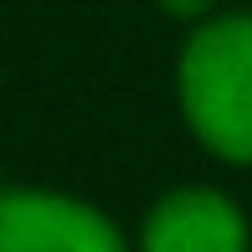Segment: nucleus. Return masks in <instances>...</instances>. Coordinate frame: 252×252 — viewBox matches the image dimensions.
I'll use <instances>...</instances> for the list:
<instances>
[{"label": "nucleus", "instance_id": "2", "mask_svg": "<svg viewBox=\"0 0 252 252\" xmlns=\"http://www.w3.org/2000/svg\"><path fill=\"white\" fill-rule=\"evenodd\" d=\"M0 252H134L103 206L52 186L0 190Z\"/></svg>", "mask_w": 252, "mask_h": 252}, {"label": "nucleus", "instance_id": "5", "mask_svg": "<svg viewBox=\"0 0 252 252\" xmlns=\"http://www.w3.org/2000/svg\"><path fill=\"white\" fill-rule=\"evenodd\" d=\"M0 190H5V186H0Z\"/></svg>", "mask_w": 252, "mask_h": 252}, {"label": "nucleus", "instance_id": "1", "mask_svg": "<svg viewBox=\"0 0 252 252\" xmlns=\"http://www.w3.org/2000/svg\"><path fill=\"white\" fill-rule=\"evenodd\" d=\"M175 103L190 139L221 165H252V10H216L175 57Z\"/></svg>", "mask_w": 252, "mask_h": 252}, {"label": "nucleus", "instance_id": "4", "mask_svg": "<svg viewBox=\"0 0 252 252\" xmlns=\"http://www.w3.org/2000/svg\"><path fill=\"white\" fill-rule=\"evenodd\" d=\"M165 16H180V21H206V16H216V0H155Z\"/></svg>", "mask_w": 252, "mask_h": 252}, {"label": "nucleus", "instance_id": "3", "mask_svg": "<svg viewBox=\"0 0 252 252\" xmlns=\"http://www.w3.org/2000/svg\"><path fill=\"white\" fill-rule=\"evenodd\" d=\"M134 252H252V221L221 186H175L144 211Z\"/></svg>", "mask_w": 252, "mask_h": 252}]
</instances>
